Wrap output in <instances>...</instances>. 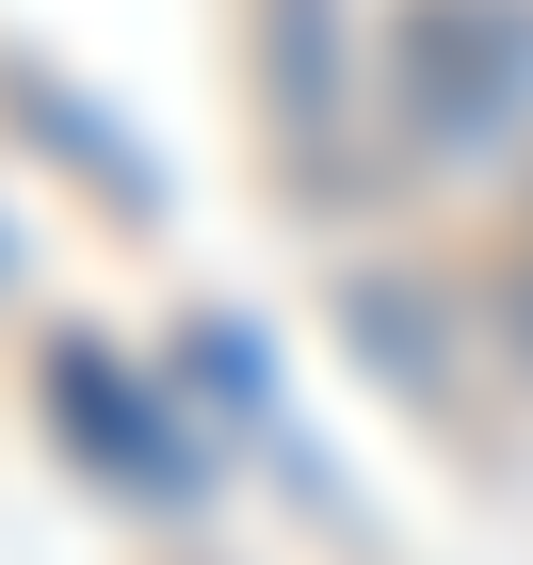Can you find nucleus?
Here are the masks:
<instances>
[{
    "label": "nucleus",
    "instance_id": "1",
    "mask_svg": "<svg viewBox=\"0 0 533 565\" xmlns=\"http://www.w3.org/2000/svg\"><path fill=\"white\" fill-rule=\"evenodd\" d=\"M388 97L420 146H501L533 114V0H404L388 17Z\"/></svg>",
    "mask_w": 533,
    "mask_h": 565
},
{
    "label": "nucleus",
    "instance_id": "2",
    "mask_svg": "<svg viewBox=\"0 0 533 565\" xmlns=\"http://www.w3.org/2000/svg\"><path fill=\"white\" fill-rule=\"evenodd\" d=\"M49 420L97 436V469H114V484H162V501L194 484V469H178V436H162V404H114V355H97V340H49Z\"/></svg>",
    "mask_w": 533,
    "mask_h": 565
}]
</instances>
